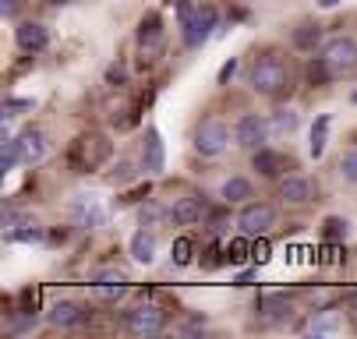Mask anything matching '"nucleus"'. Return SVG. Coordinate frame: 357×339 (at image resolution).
Returning a JSON list of instances; mask_svg holds the SVG:
<instances>
[{"label":"nucleus","instance_id":"nucleus-18","mask_svg":"<svg viewBox=\"0 0 357 339\" xmlns=\"http://www.w3.org/2000/svg\"><path fill=\"white\" fill-rule=\"evenodd\" d=\"M259 311H262V318H269V322H287L290 311H294V304H290L287 294H262V297H259Z\"/></svg>","mask_w":357,"mask_h":339},{"label":"nucleus","instance_id":"nucleus-33","mask_svg":"<svg viewBox=\"0 0 357 339\" xmlns=\"http://www.w3.org/2000/svg\"><path fill=\"white\" fill-rule=\"evenodd\" d=\"M234 74H237V61L230 57V61L220 68V74H216V85H230V78H234Z\"/></svg>","mask_w":357,"mask_h":339},{"label":"nucleus","instance_id":"nucleus-19","mask_svg":"<svg viewBox=\"0 0 357 339\" xmlns=\"http://www.w3.org/2000/svg\"><path fill=\"white\" fill-rule=\"evenodd\" d=\"M131 258L138 262V265H152L156 262V233H149V230H138L135 237H131Z\"/></svg>","mask_w":357,"mask_h":339},{"label":"nucleus","instance_id":"nucleus-41","mask_svg":"<svg viewBox=\"0 0 357 339\" xmlns=\"http://www.w3.org/2000/svg\"><path fill=\"white\" fill-rule=\"evenodd\" d=\"M350 301H354V311H357V290H354V294H350Z\"/></svg>","mask_w":357,"mask_h":339},{"label":"nucleus","instance_id":"nucleus-3","mask_svg":"<svg viewBox=\"0 0 357 339\" xmlns=\"http://www.w3.org/2000/svg\"><path fill=\"white\" fill-rule=\"evenodd\" d=\"M227 145H230V127H227L223 120L209 117V120H202V124L195 127V152H198V156L216 159V156L227 152Z\"/></svg>","mask_w":357,"mask_h":339},{"label":"nucleus","instance_id":"nucleus-35","mask_svg":"<svg viewBox=\"0 0 357 339\" xmlns=\"http://www.w3.org/2000/svg\"><path fill=\"white\" fill-rule=\"evenodd\" d=\"M18 8H22V0H0V11H4V18L18 15Z\"/></svg>","mask_w":357,"mask_h":339},{"label":"nucleus","instance_id":"nucleus-14","mask_svg":"<svg viewBox=\"0 0 357 339\" xmlns=\"http://www.w3.org/2000/svg\"><path fill=\"white\" fill-rule=\"evenodd\" d=\"M206 216H209V205H206V198H198V195H184L170 209V219L177 226H195V223H202Z\"/></svg>","mask_w":357,"mask_h":339},{"label":"nucleus","instance_id":"nucleus-16","mask_svg":"<svg viewBox=\"0 0 357 339\" xmlns=\"http://www.w3.org/2000/svg\"><path fill=\"white\" fill-rule=\"evenodd\" d=\"M46 318H50V325H57V329H75V325H82L89 315H85L75 301H57L54 308L46 311Z\"/></svg>","mask_w":357,"mask_h":339},{"label":"nucleus","instance_id":"nucleus-12","mask_svg":"<svg viewBox=\"0 0 357 339\" xmlns=\"http://www.w3.org/2000/svg\"><path fill=\"white\" fill-rule=\"evenodd\" d=\"M163 166H167L163 138H160L156 127H149V131H145V145H142V173L156 177V173H163Z\"/></svg>","mask_w":357,"mask_h":339},{"label":"nucleus","instance_id":"nucleus-42","mask_svg":"<svg viewBox=\"0 0 357 339\" xmlns=\"http://www.w3.org/2000/svg\"><path fill=\"white\" fill-rule=\"evenodd\" d=\"M50 4H71V0H50Z\"/></svg>","mask_w":357,"mask_h":339},{"label":"nucleus","instance_id":"nucleus-20","mask_svg":"<svg viewBox=\"0 0 357 339\" xmlns=\"http://www.w3.org/2000/svg\"><path fill=\"white\" fill-rule=\"evenodd\" d=\"M251 166L259 170L262 177H280L283 166H287V159H283L280 152H273V149H266V145H262V149L251 152Z\"/></svg>","mask_w":357,"mask_h":339},{"label":"nucleus","instance_id":"nucleus-34","mask_svg":"<svg viewBox=\"0 0 357 339\" xmlns=\"http://www.w3.org/2000/svg\"><path fill=\"white\" fill-rule=\"evenodd\" d=\"M251 258H255V262H266V258H269V244H266V240H259V244L251 248Z\"/></svg>","mask_w":357,"mask_h":339},{"label":"nucleus","instance_id":"nucleus-39","mask_svg":"<svg viewBox=\"0 0 357 339\" xmlns=\"http://www.w3.org/2000/svg\"><path fill=\"white\" fill-rule=\"evenodd\" d=\"M251 279H255V272H241V276H237V286H248Z\"/></svg>","mask_w":357,"mask_h":339},{"label":"nucleus","instance_id":"nucleus-6","mask_svg":"<svg viewBox=\"0 0 357 339\" xmlns=\"http://www.w3.org/2000/svg\"><path fill=\"white\" fill-rule=\"evenodd\" d=\"M110 159V141L103 134H85L75 141V149H71V163L78 170H96L99 163H107Z\"/></svg>","mask_w":357,"mask_h":339},{"label":"nucleus","instance_id":"nucleus-43","mask_svg":"<svg viewBox=\"0 0 357 339\" xmlns=\"http://www.w3.org/2000/svg\"><path fill=\"white\" fill-rule=\"evenodd\" d=\"M354 103H357V88H354Z\"/></svg>","mask_w":357,"mask_h":339},{"label":"nucleus","instance_id":"nucleus-37","mask_svg":"<svg viewBox=\"0 0 357 339\" xmlns=\"http://www.w3.org/2000/svg\"><path fill=\"white\" fill-rule=\"evenodd\" d=\"M128 177H131V166L128 163H117L114 166V180H128Z\"/></svg>","mask_w":357,"mask_h":339},{"label":"nucleus","instance_id":"nucleus-21","mask_svg":"<svg viewBox=\"0 0 357 339\" xmlns=\"http://www.w3.org/2000/svg\"><path fill=\"white\" fill-rule=\"evenodd\" d=\"M220 198H223V205L248 202V198H251V180H248V177H227V180L220 184Z\"/></svg>","mask_w":357,"mask_h":339},{"label":"nucleus","instance_id":"nucleus-15","mask_svg":"<svg viewBox=\"0 0 357 339\" xmlns=\"http://www.w3.org/2000/svg\"><path fill=\"white\" fill-rule=\"evenodd\" d=\"M15 145H18V156H22L25 166H39V163L46 159V138H43V131H36V127H25V131L15 138Z\"/></svg>","mask_w":357,"mask_h":339},{"label":"nucleus","instance_id":"nucleus-31","mask_svg":"<svg viewBox=\"0 0 357 339\" xmlns=\"http://www.w3.org/2000/svg\"><path fill=\"white\" fill-rule=\"evenodd\" d=\"M128 81V68L124 64H110L107 68V85H124Z\"/></svg>","mask_w":357,"mask_h":339},{"label":"nucleus","instance_id":"nucleus-38","mask_svg":"<svg viewBox=\"0 0 357 339\" xmlns=\"http://www.w3.org/2000/svg\"><path fill=\"white\" fill-rule=\"evenodd\" d=\"M156 216H160V209H156V205H149V209H142V226H149V223L156 219Z\"/></svg>","mask_w":357,"mask_h":339},{"label":"nucleus","instance_id":"nucleus-17","mask_svg":"<svg viewBox=\"0 0 357 339\" xmlns=\"http://www.w3.org/2000/svg\"><path fill=\"white\" fill-rule=\"evenodd\" d=\"M280 198H283L287 205L312 202V180H304V177H283V180H280Z\"/></svg>","mask_w":357,"mask_h":339},{"label":"nucleus","instance_id":"nucleus-23","mask_svg":"<svg viewBox=\"0 0 357 339\" xmlns=\"http://www.w3.org/2000/svg\"><path fill=\"white\" fill-rule=\"evenodd\" d=\"M329 124H333V117H329V113H322V117L315 120V127H312V141H308V152H312V159H319V156L326 152V141H329Z\"/></svg>","mask_w":357,"mask_h":339},{"label":"nucleus","instance_id":"nucleus-30","mask_svg":"<svg viewBox=\"0 0 357 339\" xmlns=\"http://www.w3.org/2000/svg\"><path fill=\"white\" fill-rule=\"evenodd\" d=\"M174 262L177 265H191V240L188 237H177L174 240Z\"/></svg>","mask_w":357,"mask_h":339},{"label":"nucleus","instance_id":"nucleus-10","mask_svg":"<svg viewBox=\"0 0 357 339\" xmlns=\"http://www.w3.org/2000/svg\"><path fill=\"white\" fill-rule=\"evenodd\" d=\"M89 283H92V294L99 301H121L128 290V276L121 269H96L89 276Z\"/></svg>","mask_w":357,"mask_h":339},{"label":"nucleus","instance_id":"nucleus-32","mask_svg":"<svg viewBox=\"0 0 357 339\" xmlns=\"http://www.w3.org/2000/svg\"><path fill=\"white\" fill-rule=\"evenodd\" d=\"M227 258L230 262H244L248 258V240H234V244L227 248Z\"/></svg>","mask_w":357,"mask_h":339},{"label":"nucleus","instance_id":"nucleus-27","mask_svg":"<svg viewBox=\"0 0 357 339\" xmlns=\"http://www.w3.org/2000/svg\"><path fill=\"white\" fill-rule=\"evenodd\" d=\"M15 163H22V156H18V145H15V138H4V149H0V173H11L15 170Z\"/></svg>","mask_w":357,"mask_h":339},{"label":"nucleus","instance_id":"nucleus-5","mask_svg":"<svg viewBox=\"0 0 357 339\" xmlns=\"http://www.w3.org/2000/svg\"><path fill=\"white\" fill-rule=\"evenodd\" d=\"M124 325L131 336H160L167 329V311L156 304H138L124 315Z\"/></svg>","mask_w":357,"mask_h":339},{"label":"nucleus","instance_id":"nucleus-29","mask_svg":"<svg viewBox=\"0 0 357 339\" xmlns=\"http://www.w3.org/2000/svg\"><path fill=\"white\" fill-rule=\"evenodd\" d=\"M340 177L347 184H357V149H350V152L340 156Z\"/></svg>","mask_w":357,"mask_h":339},{"label":"nucleus","instance_id":"nucleus-7","mask_svg":"<svg viewBox=\"0 0 357 339\" xmlns=\"http://www.w3.org/2000/svg\"><path fill=\"white\" fill-rule=\"evenodd\" d=\"M269 131H273V127H269L266 117H259V113H241L237 124H234V141L241 145V149L255 152V149H262V145H266Z\"/></svg>","mask_w":357,"mask_h":339},{"label":"nucleus","instance_id":"nucleus-24","mask_svg":"<svg viewBox=\"0 0 357 339\" xmlns=\"http://www.w3.org/2000/svg\"><path fill=\"white\" fill-rule=\"evenodd\" d=\"M340 329H343V318H340L336 311H322V315H315L312 325H308L312 336H326V332H340Z\"/></svg>","mask_w":357,"mask_h":339},{"label":"nucleus","instance_id":"nucleus-4","mask_svg":"<svg viewBox=\"0 0 357 339\" xmlns=\"http://www.w3.org/2000/svg\"><path fill=\"white\" fill-rule=\"evenodd\" d=\"M322 57L326 64L333 68V74H354L357 71V39L354 36H333L326 46H322Z\"/></svg>","mask_w":357,"mask_h":339},{"label":"nucleus","instance_id":"nucleus-11","mask_svg":"<svg viewBox=\"0 0 357 339\" xmlns=\"http://www.w3.org/2000/svg\"><path fill=\"white\" fill-rule=\"evenodd\" d=\"M71 216L82 230H96V226H103L107 209H103V202H99V195H85L82 191V195L71 198Z\"/></svg>","mask_w":357,"mask_h":339},{"label":"nucleus","instance_id":"nucleus-9","mask_svg":"<svg viewBox=\"0 0 357 339\" xmlns=\"http://www.w3.org/2000/svg\"><path fill=\"white\" fill-rule=\"evenodd\" d=\"M138 54H142V61H156L163 54V22L156 11L138 22Z\"/></svg>","mask_w":357,"mask_h":339},{"label":"nucleus","instance_id":"nucleus-25","mask_svg":"<svg viewBox=\"0 0 357 339\" xmlns=\"http://www.w3.org/2000/svg\"><path fill=\"white\" fill-rule=\"evenodd\" d=\"M322 226H326V230H322V237L329 240V244H343L347 233H350V223H347V219H340V216H329Z\"/></svg>","mask_w":357,"mask_h":339},{"label":"nucleus","instance_id":"nucleus-2","mask_svg":"<svg viewBox=\"0 0 357 339\" xmlns=\"http://www.w3.org/2000/svg\"><path fill=\"white\" fill-rule=\"evenodd\" d=\"M248 81H251V88L259 92V95H283V92L290 88V68H287L283 57L269 54V57H262V61H255Z\"/></svg>","mask_w":357,"mask_h":339},{"label":"nucleus","instance_id":"nucleus-22","mask_svg":"<svg viewBox=\"0 0 357 339\" xmlns=\"http://www.w3.org/2000/svg\"><path fill=\"white\" fill-rule=\"evenodd\" d=\"M294 46H297V50H304V54H315V46L322 42V29L319 25H312V22H304V25H297L294 29Z\"/></svg>","mask_w":357,"mask_h":339},{"label":"nucleus","instance_id":"nucleus-8","mask_svg":"<svg viewBox=\"0 0 357 339\" xmlns=\"http://www.w3.org/2000/svg\"><path fill=\"white\" fill-rule=\"evenodd\" d=\"M273 226H276V212L266 202H248L241 209V216H237V230L244 237H266Z\"/></svg>","mask_w":357,"mask_h":339},{"label":"nucleus","instance_id":"nucleus-40","mask_svg":"<svg viewBox=\"0 0 357 339\" xmlns=\"http://www.w3.org/2000/svg\"><path fill=\"white\" fill-rule=\"evenodd\" d=\"M319 4H322V8H336V4H340V0H319Z\"/></svg>","mask_w":357,"mask_h":339},{"label":"nucleus","instance_id":"nucleus-36","mask_svg":"<svg viewBox=\"0 0 357 339\" xmlns=\"http://www.w3.org/2000/svg\"><path fill=\"white\" fill-rule=\"evenodd\" d=\"M39 237H43L39 226H32V230H18V233H15V240H39Z\"/></svg>","mask_w":357,"mask_h":339},{"label":"nucleus","instance_id":"nucleus-26","mask_svg":"<svg viewBox=\"0 0 357 339\" xmlns=\"http://www.w3.org/2000/svg\"><path fill=\"white\" fill-rule=\"evenodd\" d=\"M333 78H336V74H333V68H329V64H326V57L319 54V57L308 64V81H312V85H329Z\"/></svg>","mask_w":357,"mask_h":339},{"label":"nucleus","instance_id":"nucleus-28","mask_svg":"<svg viewBox=\"0 0 357 339\" xmlns=\"http://www.w3.org/2000/svg\"><path fill=\"white\" fill-rule=\"evenodd\" d=\"M269 127H273V134H290L297 127V113L294 110H276L273 120H269Z\"/></svg>","mask_w":357,"mask_h":339},{"label":"nucleus","instance_id":"nucleus-1","mask_svg":"<svg viewBox=\"0 0 357 339\" xmlns=\"http://www.w3.org/2000/svg\"><path fill=\"white\" fill-rule=\"evenodd\" d=\"M177 22H181V36H184V46L198 50L202 42H206L216 29V11L206 4H191V0H181L177 4Z\"/></svg>","mask_w":357,"mask_h":339},{"label":"nucleus","instance_id":"nucleus-13","mask_svg":"<svg viewBox=\"0 0 357 339\" xmlns=\"http://www.w3.org/2000/svg\"><path fill=\"white\" fill-rule=\"evenodd\" d=\"M15 42H18L22 54H43L50 46V32H46L43 22H22L15 29Z\"/></svg>","mask_w":357,"mask_h":339}]
</instances>
